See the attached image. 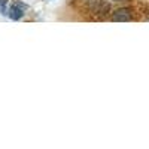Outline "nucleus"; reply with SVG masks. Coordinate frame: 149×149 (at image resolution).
<instances>
[{"instance_id": "1", "label": "nucleus", "mask_w": 149, "mask_h": 149, "mask_svg": "<svg viewBox=\"0 0 149 149\" xmlns=\"http://www.w3.org/2000/svg\"><path fill=\"white\" fill-rule=\"evenodd\" d=\"M29 9V6L21 2V0H14V3H12V6L8 9V17L12 19V21H18L22 18L24 12H26Z\"/></svg>"}, {"instance_id": "2", "label": "nucleus", "mask_w": 149, "mask_h": 149, "mask_svg": "<svg viewBox=\"0 0 149 149\" xmlns=\"http://www.w3.org/2000/svg\"><path fill=\"white\" fill-rule=\"evenodd\" d=\"M91 12L94 15H98V17H104L110 12V5L104 0H97L91 5Z\"/></svg>"}, {"instance_id": "3", "label": "nucleus", "mask_w": 149, "mask_h": 149, "mask_svg": "<svg viewBox=\"0 0 149 149\" xmlns=\"http://www.w3.org/2000/svg\"><path fill=\"white\" fill-rule=\"evenodd\" d=\"M112 19L116 22H125V21H131L133 19V12L130 8H121L118 10L113 12L112 15Z\"/></svg>"}, {"instance_id": "4", "label": "nucleus", "mask_w": 149, "mask_h": 149, "mask_svg": "<svg viewBox=\"0 0 149 149\" xmlns=\"http://www.w3.org/2000/svg\"><path fill=\"white\" fill-rule=\"evenodd\" d=\"M8 2L9 0H0V14L2 15H8Z\"/></svg>"}, {"instance_id": "5", "label": "nucleus", "mask_w": 149, "mask_h": 149, "mask_svg": "<svg viewBox=\"0 0 149 149\" xmlns=\"http://www.w3.org/2000/svg\"><path fill=\"white\" fill-rule=\"evenodd\" d=\"M113 2H122V0H113Z\"/></svg>"}, {"instance_id": "6", "label": "nucleus", "mask_w": 149, "mask_h": 149, "mask_svg": "<svg viewBox=\"0 0 149 149\" xmlns=\"http://www.w3.org/2000/svg\"><path fill=\"white\" fill-rule=\"evenodd\" d=\"M45 2H48V0H45Z\"/></svg>"}]
</instances>
